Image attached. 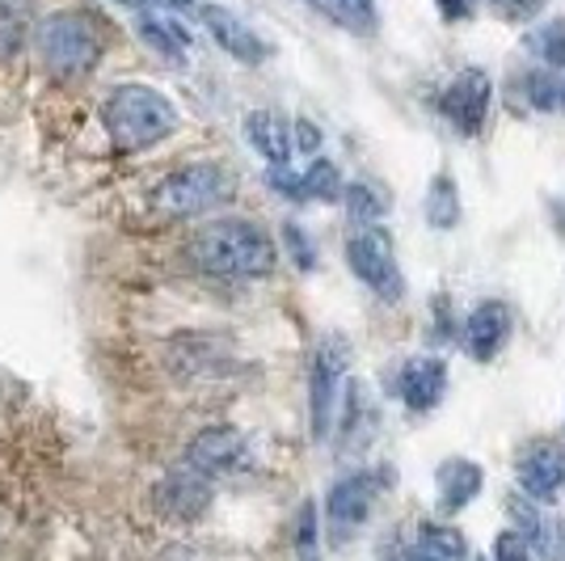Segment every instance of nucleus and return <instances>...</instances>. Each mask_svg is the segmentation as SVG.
Instances as JSON below:
<instances>
[{"instance_id": "obj_1", "label": "nucleus", "mask_w": 565, "mask_h": 561, "mask_svg": "<svg viewBox=\"0 0 565 561\" xmlns=\"http://www.w3.org/2000/svg\"><path fill=\"white\" fill-rule=\"evenodd\" d=\"M186 254L203 275H215V279H266L279 266V250L270 233L241 215L203 224L190 236Z\"/></svg>"}, {"instance_id": "obj_2", "label": "nucleus", "mask_w": 565, "mask_h": 561, "mask_svg": "<svg viewBox=\"0 0 565 561\" xmlns=\"http://www.w3.org/2000/svg\"><path fill=\"white\" fill-rule=\"evenodd\" d=\"M39 60L55 81H81L106 60L110 25L94 9H55L34 25Z\"/></svg>"}, {"instance_id": "obj_3", "label": "nucleus", "mask_w": 565, "mask_h": 561, "mask_svg": "<svg viewBox=\"0 0 565 561\" xmlns=\"http://www.w3.org/2000/svg\"><path fill=\"white\" fill-rule=\"evenodd\" d=\"M102 127L118 152H143L178 131V106L161 89L127 81L115 85L102 102Z\"/></svg>"}, {"instance_id": "obj_4", "label": "nucleus", "mask_w": 565, "mask_h": 561, "mask_svg": "<svg viewBox=\"0 0 565 561\" xmlns=\"http://www.w3.org/2000/svg\"><path fill=\"white\" fill-rule=\"evenodd\" d=\"M236 194V178L224 169L220 161H194V165H182V169H173L166 173L157 187H152V203L169 215H207V211L224 208L228 199Z\"/></svg>"}, {"instance_id": "obj_5", "label": "nucleus", "mask_w": 565, "mask_h": 561, "mask_svg": "<svg viewBox=\"0 0 565 561\" xmlns=\"http://www.w3.org/2000/svg\"><path fill=\"white\" fill-rule=\"evenodd\" d=\"M347 368H351V347L330 334L317 354H312V372H308V426H312V440L326 444L333 435V414H338V401L347 393Z\"/></svg>"}, {"instance_id": "obj_6", "label": "nucleus", "mask_w": 565, "mask_h": 561, "mask_svg": "<svg viewBox=\"0 0 565 561\" xmlns=\"http://www.w3.org/2000/svg\"><path fill=\"white\" fill-rule=\"evenodd\" d=\"M347 262H351L354 279L367 283L384 305H397L405 296V279H401L397 250H393L388 229H380V224L354 229L351 241H347Z\"/></svg>"}, {"instance_id": "obj_7", "label": "nucleus", "mask_w": 565, "mask_h": 561, "mask_svg": "<svg viewBox=\"0 0 565 561\" xmlns=\"http://www.w3.org/2000/svg\"><path fill=\"white\" fill-rule=\"evenodd\" d=\"M388 481H393V473H372V468H359V473H347L333 481L326 494V523L338 544L351 540L367 523V515L376 507L380 490H388Z\"/></svg>"}, {"instance_id": "obj_8", "label": "nucleus", "mask_w": 565, "mask_h": 561, "mask_svg": "<svg viewBox=\"0 0 565 561\" xmlns=\"http://www.w3.org/2000/svg\"><path fill=\"white\" fill-rule=\"evenodd\" d=\"M215 498V486L207 473H199L194 465H173L152 486V507H157V515L161 519H169V523H194V519H203L207 515V507H212Z\"/></svg>"}, {"instance_id": "obj_9", "label": "nucleus", "mask_w": 565, "mask_h": 561, "mask_svg": "<svg viewBox=\"0 0 565 561\" xmlns=\"http://www.w3.org/2000/svg\"><path fill=\"white\" fill-rule=\"evenodd\" d=\"M254 461V447L245 440L241 426H228V422H215V426H203L186 447V465H194L207 477H233V473H245Z\"/></svg>"}, {"instance_id": "obj_10", "label": "nucleus", "mask_w": 565, "mask_h": 561, "mask_svg": "<svg viewBox=\"0 0 565 561\" xmlns=\"http://www.w3.org/2000/svg\"><path fill=\"white\" fill-rule=\"evenodd\" d=\"M199 22L212 34L215 47L224 51V55H233L236 64H249L254 68V64L270 60V43L245 18H236L228 4H199Z\"/></svg>"}, {"instance_id": "obj_11", "label": "nucleus", "mask_w": 565, "mask_h": 561, "mask_svg": "<svg viewBox=\"0 0 565 561\" xmlns=\"http://www.w3.org/2000/svg\"><path fill=\"white\" fill-rule=\"evenodd\" d=\"M519 490L536 502H553L565 486V447L557 440H532L515 461Z\"/></svg>"}, {"instance_id": "obj_12", "label": "nucleus", "mask_w": 565, "mask_h": 561, "mask_svg": "<svg viewBox=\"0 0 565 561\" xmlns=\"http://www.w3.org/2000/svg\"><path fill=\"white\" fill-rule=\"evenodd\" d=\"M490 97H494L490 76L481 68H465L444 89V115L460 136H477L486 127V115H490Z\"/></svg>"}, {"instance_id": "obj_13", "label": "nucleus", "mask_w": 565, "mask_h": 561, "mask_svg": "<svg viewBox=\"0 0 565 561\" xmlns=\"http://www.w3.org/2000/svg\"><path fill=\"white\" fill-rule=\"evenodd\" d=\"M444 393H448V368H444V359H435V354H418V359H409L397 372V398L405 401L414 414L435 410V405L444 401Z\"/></svg>"}, {"instance_id": "obj_14", "label": "nucleus", "mask_w": 565, "mask_h": 561, "mask_svg": "<svg viewBox=\"0 0 565 561\" xmlns=\"http://www.w3.org/2000/svg\"><path fill=\"white\" fill-rule=\"evenodd\" d=\"M460 338H465V351H469L477 363H490V359L507 347V338H511V308L502 305V300L477 305L469 313Z\"/></svg>"}, {"instance_id": "obj_15", "label": "nucleus", "mask_w": 565, "mask_h": 561, "mask_svg": "<svg viewBox=\"0 0 565 561\" xmlns=\"http://www.w3.org/2000/svg\"><path fill=\"white\" fill-rule=\"evenodd\" d=\"M136 30H140L143 43L166 60H186L190 47H194L190 25L173 9H143V13H136Z\"/></svg>"}, {"instance_id": "obj_16", "label": "nucleus", "mask_w": 565, "mask_h": 561, "mask_svg": "<svg viewBox=\"0 0 565 561\" xmlns=\"http://www.w3.org/2000/svg\"><path fill=\"white\" fill-rule=\"evenodd\" d=\"M245 140L254 144L270 165H287L291 161V148H296L291 123L282 115H275V110H249L245 115Z\"/></svg>"}, {"instance_id": "obj_17", "label": "nucleus", "mask_w": 565, "mask_h": 561, "mask_svg": "<svg viewBox=\"0 0 565 561\" xmlns=\"http://www.w3.org/2000/svg\"><path fill=\"white\" fill-rule=\"evenodd\" d=\"M372 431H376V405H372L367 389L359 380H347V393H342V452H363L372 444Z\"/></svg>"}, {"instance_id": "obj_18", "label": "nucleus", "mask_w": 565, "mask_h": 561, "mask_svg": "<svg viewBox=\"0 0 565 561\" xmlns=\"http://www.w3.org/2000/svg\"><path fill=\"white\" fill-rule=\"evenodd\" d=\"M401 561H469V540L451 523H423Z\"/></svg>"}, {"instance_id": "obj_19", "label": "nucleus", "mask_w": 565, "mask_h": 561, "mask_svg": "<svg viewBox=\"0 0 565 561\" xmlns=\"http://www.w3.org/2000/svg\"><path fill=\"white\" fill-rule=\"evenodd\" d=\"M481 481L486 477H481V468L472 465V461H448V465L439 468V511H465L472 498L481 494Z\"/></svg>"}, {"instance_id": "obj_20", "label": "nucleus", "mask_w": 565, "mask_h": 561, "mask_svg": "<svg viewBox=\"0 0 565 561\" xmlns=\"http://www.w3.org/2000/svg\"><path fill=\"white\" fill-rule=\"evenodd\" d=\"M300 194H305V203H338L347 194L338 165L326 157H312V165L300 173Z\"/></svg>"}, {"instance_id": "obj_21", "label": "nucleus", "mask_w": 565, "mask_h": 561, "mask_svg": "<svg viewBox=\"0 0 565 561\" xmlns=\"http://www.w3.org/2000/svg\"><path fill=\"white\" fill-rule=\"evenodd\" d=\"M426 224L439 229V233H448V229L460 224V190H456L448 173H439L430 182V190H426Z\"/></svg>"}, {"instance_id": "obj_22", "label": "nucleus", "mask_w": 565, "mask_h": 561, "mask_svg": "<svg viewBox=\"0 0 565 561\" xmlns=\"http://www.w3.org/2000/svg\"><path fill=\"white\" fill-rule=\"evenodd\" d=\"M308 4L354 34H367L376 25V0H308Z\"/></svg>"}, {"instance_id": "obj_23", "label": "nucleus", "mask_w": 565, "mask_h": 561, "mask_svg": "<svg viewBox=\"0 0 565 561\" xmlns=\"http://www.w3.org/2000/svg\"><path fill=\"white\" fill-rule=\"evenodd\" d=\"M30 13L25 0H0V60H13L30 39Z\"/></svg>"}, {"instance_id": "obj_24", "label": "nucleus", "mask_w": 565, "mask_h": 561, "mask_svg": "<svg viewBox=\"0 0 565 561\" xmlns=\"http://www.w3.org/2000/svg\"><path fill=\"white\" fill-rule=\"evenodd\" d=\"M291 544H296V558L300 561H321V511H317L312 498H305L300 511H296Z\"/></svg>"}, {"instance_id": "obj_25", "label": "nucleus", "mask_w": 565, "mask_h": 561, "mask_svg": "<svg viewBox=\"0 0 565 561\" xmlns=\"http://www.w3.org/2000/svg\"><path fill=\"white\" fill-rule=\"evenodd\" d=\"M342 203H347V211H351V220L359 224V229L380 224V220H384V211H388V199H384L376 187H367V182H354V187H347Z\"/></svg>"}, {"instance_id": "obj_26", "label": "nucleus", "mask_w": 565, "mask_h": 561, "mask_svg": "<svg viewBox=\"0 0 565 561\" xmlns=\"http://www.w3.org/2000/svg\"><path fill=\"white\" fill-rule=\"evenodd\" d=\"M507 511L515 519V532L532 549H548V523H544V515L532 507V502H523V498H507Z\"/></svg>"}, {"instance_id": "obj_27", "label": "nucleus", "mask_w": 565, "mask_h": 561, "mask_svg": "<svg viewBox=\"0 0 565 561\" xmlns=\"http://www.w3.org/2000/svg\"><path fill=\"white\" fill-rule=\"evenodd\" d=\"M527 47L541 55L548 68H565V22H544L532 39H527Z\"/></svg>"}, {"instance_id": "obj_28", "label": "nucleus", "mask_w": 565, "mask_h": 561, "mask_svg": "<svg viewBox=\"0 0 565 561\" xmlns=\"http://www.w3.org/2000/svg\"><path fill=\"white\" fill-rule=\"evenodd\" d=\"M527 97H532V106L553 110V106H562V85H557L548 72H532V76H527Z\"/></svg>"}, {"instance_id": "obj_29", "label": "nucleus", "mask_w": 565, "mask_h": 561, "mask_svg": "<svg viewBox=\"0 0 565 561\" xmlns=\"http://www.w3.org/2000/svg\"><path fill=\"white\" fill-rule=\"evenodd\" d=\"M282 245H287V254H291V262H296L300 271H312V266H317V254H312V245H308V236L300 224H282Z\"/></svg>"}, {"instance_id": "obj_30", "label": "nucleus", "mask_w": 565, "mask_h": 561, "mask_svg": "<svg viewBox=\"0 0 565 561\" xmlns=\"http://www.w3.org/2000/svg\"><path fill=\"white\" fill-rule=\"evenodd\" d=\"M266 187L282 194V199H291V203H305V194H300V173H291V165H270L266 169Z\"/></svg>"}, {"instance_id": "obj_31", "label": "nucleus", "mask_w": 565, "mask_h": 561, "mask_svg": "<svg viewBox=\"0 0 565 561\" xmlns=\"http://www.w3.org/2000/svg\"><path fill=\"white\" fill-rule=\"evenodd\" d=\"M494 561H532V544L519 532H502L494 540Z\"/></svg>"}, {"instance_id": "obj_32", "label": "nucleus", "mask_w": 565, "mask_h": 561, "mask_svg": "<svg viewBox=\"0 0 565 561\" xmlns=\"http://www.w3.org/2000/svg\"><path fill=\"white\" fill-rule=\"evenodd\" d=\"M291 140H296L300 152L317 157V148H321V127H317V123H308V118H296V123H291Z\"/></svg>"}, {"instance_id": "obj_33", "label": "nucleus", "mask_w": 565, "mask_h": 561, "mask_svg": "<svg viewBox=\"0 0 565 561\" xmlns=\"http://www.w3.org/2000/svg\"><path fill=\"white\" fill-rule=\"evenodd\" d=\"M439 13H444V22H465L472 13L469 0H439Z\"/></svg>"}, {"instance_id": "obj_34", "label": "nucleus", "mask_w": 565, "mask_h": 561, "mask_svg": "<svg viewBox=\"0 0 565 561\" xmlns=\"http://www.w3.org/2000/svg\"><path fill=\"white\" fill-rule=\"evenodd\" d=\"M157 4H161V9H173V13H178V9H194L199 0H157Z\"/></svg>"}, {"instance_id": "obj_35", "label": "nucleus", "mask_w": 565, "mask_h": 561, "mask_svg": "<svg viewBox=\"0 0 565 561\" xmlns=\"http://www.w3.org/2000/svg\"><path fill=\"white\" fill-rule=\"evenodd\" d=\"M118 4H131V9H161V4H157V0H118Z\"/></svg>"}, {"instance_id": "obj_36", "label": "nucleus", "mask_w": 565, "mask_h": 561, "mask_svg": "<svg viewBox=\"0 0 565 561\" xmlns=\"http://www.w3.org/2000/svg\"><path fill=\"white\" fill-rule=\"evenodd\" d=\"M498 4H515V0H498Z\"/></svg>"}]
</instances>
